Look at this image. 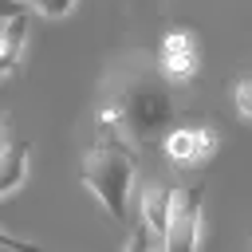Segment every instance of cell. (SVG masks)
<instances>
[{
	"label": "cell",
	"mask_w": 252,
	"mask_h": 252,
	"mask_svg": "<svg viewBox=\"0 0 252 252\" xmlns=\"http://www.w3.org/2000/svg\"><path fill=\"white\" fill-rule=\"evenodd\" d=\"M236 110L244 118H252V79H240V87H236Z\"/></svg>",
	"instance_id": "obj_12"
},
{
	"label": "cell",
	"mask_w": 252,
	"mask_h": 252,
	"mask_svg": "<svg viewBox=\"0 0 252 252\" xmlns=\"http://www.w3.org/2000/svg\"><path fill=\"white\" fill-rule=\"evenodd\" d=\"M28 154H32L28 142H12L0 150V197L16 193L28 181Z\"/></svg>",
	"instance_id": "obj_7"
},
{
	"label": "cell",
	"mask_w": 252,
	"mask_h": 252,
	"mask_svg": "<svg viewBox=\"0 0 252 252\" xmlns=\"http://www.w3.org/2000/svg\"><path fill=\"white\" fill-rule=\"evenodd\" d=\"M79 181L102 201L110 220L126 228V220H130V189H134V146L122 142V138L98 134V142L83 154Z\"/></svg>",
	"instance_id": "obj_2"
},
{
	"label": "cell",
	"mask_w": 252,
	"mask_h": 252,
	"mask_svg": "<svg viewBox=\"0 0 252 252\" xmlns=\"http://www.w3.org/2000/svg\"><path fill=\"white\" fill-rule=\"evenodd\" d=\"M201 213H205V185H189L177 193L161 252H197L201 248Z\"/></svg>",
	"instance_id": "obj_3"
},
{
	"label": "cell",
	"mask_w": 252,
	"mask_h": 252,
	"mask_svg": "<svg viewBox=\"0 0 252 252\" xmlns=\"http://www.w3.org/2000/svg\"><path fill=\"white\" fill-rule=\"evenodd\" d=\"M94 130L130 142L134 150L165 142L173 130V87L161 63L126 55L106 75V98L94 114Z\"/></svg>",
	"instance_id": "obj_1"
},
{
	"label": "cell",
	"mask_w": 252,
	"mask_h": 252,
	"mask_svg": "<svg viewBox=\"0 0 252 252\" xmlns=\"http://www.w3.org/2000/svg\"><path fill=\"white\" fill-rule=\"evenodd\" d=\"M28 16V0H0V24Z\"/></svg>",
	"instance_id": "obj_13"
},
{
	"label": "cell",
	"mask_w": 252,
	"mask_h": 252,
	"mask_svg": "<svg viewBox=\"0 0 252 252\" xmlns=\"http://www.w3.org/2000/svg\"><path fill=\"white\" fill-rule=\"evenodd\" d=\"M75 4H79V0H28V8L39 12L43 20H63V16L75 12Z\"/></svg>",
	"instance_id": "obj_10"
},
{
	"label": "cell",
	"mask_w": 252,
	"mask_h": 252,
	"mask_svg": "<svg viewBox=\"0 0 252 252\" xmlns=\"http://www.w3.org/2000/svg\"><path fill=\"white\" fill-rule=\"evenodd\" d=\"M158 63L169 79H193L197 75V43L189 32H169L158 47Z\"/></svg>",
	"instance_id": "obj_5"
},
{
	"label": "cell",
	"mask_w": 252,
	"mask_h": 252,
	"mask_svg": "<svg viewBox=\"0 0 252 252\" xmlns=\"http://www.w3.org/2000/svg\"><path fill=\"white\" fill-rule=\"evenodd\" d=\"M173 205H177V189H173V185H165V181L146 185V197H142V220L150 224V232H154L158 244L165 240V228H169Z\"/></svg>",
	"instance_id": "obj_6"
},
{
	"label": "cell",
	"mask_w": 252,
	"mask_h": 252,
	"mask_svg": "<svg viewBox=\"0 0 252 252\" xmlns=\"http://www.w3.org/2000/svg\"><path fill=\"white\" fill-rule=\"evenodd\" d=\"M24 32H28V16L0 24V79L16 71V63H20V51H24Z\"/></svg>",
	"instance_id": "obj_8"
},
{
	"label": "cell",
	"mask_w": 252,
	"mask_h": 252,
	"mask_svg": "<svg viewBox=\"0 0 252 252\" xmlns=\"http://www.w3.org/2000/svg\"><path fill=\"white\" fill-rule=\"evenodd\" d=\"M217 146H220V138H217V130H209V126H173V130L165 134V142H161L165 158H169L177 169H197V165H205V161L217 154Z\"/></svg>",
	"instance_id": "obj_4"
},
{
	"label": "cell",
	"mask_w": 252,
	"mask_h": 252,
	"mask_svg": "<svg viewBox=\"0 0 252 252\" xmlns=\"http://www.w3.org/2000/svg\"><path fill=\"white\" fill-rule=\"evenodd\" d=\"M118 252H161V244L154 240V232H150L146 220H134L130 232H126V244H122Z\"/></svg>",
	"instance_id": "obj_9"
},
{
	"label": "cell",
	"mask_w": 252,
	"mask_h": 252,
	"mask_svg": "<svg viewBox=\"0 0 252 252\" xmlns=\"http://www.w3.org/2000/svg\"><path fill=\"white\" fill-rule=\"evenodd\" d=\"M0 248H8V252H43L39 244L20 240V236H12V232H4V228H0Z\"/></svg>",
	"instance_id": "obj_11"
},
{
	"label": "cell",
	"mask_w": 252,
	"mask_h": 252,
	"mask_svg": "<svg viewBox=\"0 0 252 252\" xmlns=\"http://www.w3.org/2000/svg\"><path fill=\"white\" fill-rule=\"evenodd\" d=\"M4 122H8V118H4V110H0V150H4Z\"/></svg>",
	"instance_id": "obj_14"
}]
</instances>
